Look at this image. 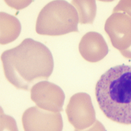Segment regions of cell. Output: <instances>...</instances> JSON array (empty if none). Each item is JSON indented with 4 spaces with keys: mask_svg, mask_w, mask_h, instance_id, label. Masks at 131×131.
<instances>
[{
    "mask_svg": "<svg viewBox=\"0 0 131 131\" xmlns=\"http://www.w3.org/2000/svg\"><path fill=\"white\" fill-rule=\"evenodd\" d=\"M10 7L17 10H22L27 7L33 0H4Z\"/></svg>",
    "mask_w": 131,
    "mask_h": 131,
    "instance_id": "12",
    "label": "cell"
},
{
    "mask_svg": "<svg viewBox=\"0 0 131 131\" xmlns=\"http://www.w3.org/2000/svg\"><path fill=\"white\" fill-rule=\"evenodd\" d=\"M104 30L112 46L120 52L131 46V17L122 12H113L107 18Z\"/></svg>",
    "mask_w": 131,
    "mask_h": 131,
    "instance_id": "7",
    "label": "cell"
},
{
    "mask_svg": "<svg viewBox=\"0 0 131 131\" xmlns=\"http://www.w3.org/2000/svg\"><path fill=\"white\" fill-rule=\"evenodd\" d=\"M0 43L6 45L15 40L21 31V24L15 16L7 13H0Z\"/></svg>",
    "mask_w": 131,
    "mask_h": 131,
    "instance_id": "9",
    "label": "cell"
},
{
    "mask_svg": "<svg viewBox=\"0 0 131 131\" xmlns=\"http://www.w3.org/2000/svg\"><path fill=\"white\" fill-rule=\"evenodd\" d=\"M30 92L31 100L38 107L54 113L63 111L64 93L56 84L40 81L31 88Z\"/></svg>",
    "mask_w": 131,
    "mask_h": 131,
    "instance_id": "5",
    "label": "cell"
},
{
    "mask_svg": "<svg viewBox=\"0 0 131 131\" xmlns=\"http://www.w3.org/2000/svg\"><path fill=\"white\" fill-rule=\"evenodd\" d=\"M113 12H122L131 17V0H120Z\"/></svg>",
    "mask_w": 131,
    "mask_h": 131,
    "instance_id": "11",
    "label": "cell"
},
{
    "mask_svg": "<svg viewBox=\"0 0 131 131\" xmlns=\"http://www.w3.org/2000/svg\"><path fill=\"white\" fill-rule=\"evenodd\" d=\"M5 76L16 89L29 91L35 81L46 79L54 69L52 54L44 44L32 38L1 55Z\"/></svg>",
    "mask_w": 131,
    "mask_h": 131,
    "instance_id": "1",
    "label": "cell"
},
{
    "mask_svg": "<svg viewBox=\"0 0 131 131\" xmlns=\"http://www.w3.org/2000/svg\"><path fill=\"white\" fill-rule=\"evenodd\" d=\"M79 15L74 7L64 0H54L39 12L35 30L37 34L60 36L79 32Z\"/></svg>",
    "mask_w": 131,
    "mask_h": 131,
    "instance_id": "3",
    "label": "cell"
},
{
    "mask_svg": "<svg viewBox=\"0 0 131 131\" xmlns=\"http://www.w3.org/2000/svg\"><path fill=\"white\" fill-rule=\"evenodd\" d=\"M66 112L69 122L75 130H90V127L101 125L96 120L95 109L90 96L84 92L73 95L67 106Z\"/></svg>",
    "mask_w": 131,
    "mask_h": 131,
    "instance_id": "4",
    "label": "cell"
},
{
    "mask_svg": "<svg viewBox=\"0 0 131 131\" xmlns=\"http://www.w3.org/2000/svg\"><path fill=\"white\" fill-rule=\"evenodd\" d=\"M22 123L26 131H60L63 127L60 112H52L37 106L30 107L25 111L22 116Z\"/></svg>",
    "mask_w": 131,
    "mask_h": 131,
    "instance_id": "6",
    "label": "cell"
},
{
    "mask_svg": "<svg viewBox=\"0 0 131 131\" xmlns=\"http://www.w3.org/2000/svg\"><path fill=\"white\" fill-rule=\"evenodd\" d=\"M100 2H111L114 1V0H98Z\"/></svg>",
    "mask_w": 131,
    "mask_h": 131,
    "instance_id": "14",
    "label": "cell"
},
{
    "mask_svg": "<svg viewBox=\"0 0 131 131\" xmlns=\"http://www.w3.org/2000/svg\"><path fill=\"white\" fill-rule=\"evenodd\" d=\"M82 57L90 62H97L108 54V48L102 35L97 32H87L81 38L78 46Z\"/></svg>",
    "mask_w": 131,
    "mask_h": 131,
    "instance_id": "8",
    "label": "cell"
},
{
    "mask_svg": "<svg viewBox=\"0 0 131 131\" xmlns=\"http://www.w3.org/2000/svg\"><path fill=\"white\" fill-rule=\"evenodd\" d=\"M120 53L121 55L125 58L131 60V46H130L127 49L121 52Z\"/></svg>",
    "mask_w": 131,
    "mask_h": 131,
    "instance_id": "13",
    "label": "cell"
},
{
    "mask_svg": "<svg viewBox=\"0 0 131 131\" xmlns=\"http://www.w3.org/2000/svg\"><path fill=\"white\" fill-rule=\"evenodd\" d=\"M71 4L77 10L80 24L93 23L97 11L96 0H72Z\"/></svg>",
    "mask_w": 131,
    "mask_h": 131,
    "instance_id": "10",
    "label": "cell"
},
{
    "mask_svg": "<svg viewBox=\"0 0 131 131\" xmlns=\"http://www.w3.org/2000/svg\"><path fill=\"white\" fill-rule=\"evenodd\" d=\"M95 96L107 118L131 124V66H116L104 73L96 83Z\"/></svg>",
    "mask_w": 131,
    "mask_h": 131,
    "instance_id": "2",
    "label": "cell"
}]
</instances>
